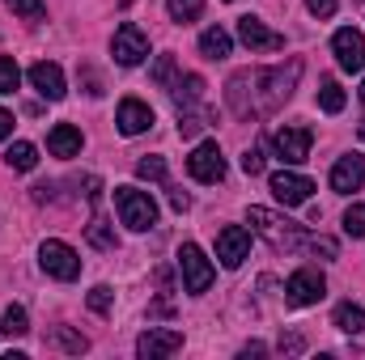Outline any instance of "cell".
<instances>
[{"label":"cell","mask_w":365,"mask_h":360,"mask_svg":"<svg viewBox=\"0 0 365 360\" xmlns=\"http://www.w3.org/2000/svg\"><path fill=\"white\" fill-rule=\"evenodd\" d=\"M302 81V60H289V64H276V68H255V73H234L225 97H230V110L238 119H264L276 115L293 90Z\"/></svg>","instance_id":"obj_1"},{"label":"cell","mask_w":365,"mask_h":360,"mask_svg":"<svg viewBox=\"0 0 365 360\" xmlns=\"http://www.w3.org/2000/svg\"><path fill=\"white\" fill-rule=\"evenodd\" d=\"M268 242H272V250H302L310 238H306V229L297 225V221H289V216H276V212H268V208H251V216H247Z\"/></svg>","instance_id":"obj_2"},{"label":"cell","mask_w":365,"mask_h":360,"mask_svg":"<svg viewBox=\"0 0 365 360\" xmlns=\"http://www.w3.org/2000/svg\"><path fill=\"white\" fill-rule=\"evenodd\" d=\"M115 212H119V221H123L132 233H145V229L158 225V203H153V195L140 191V186H115Z\"/></svg>","instance_id":"obj_3"},{"label":"cell","mask_w":365,"mask_h":360,"mask_svg":"<svg viewBox=\"0 0 365 360\" xmlns=\"http://www.w3.org/2000/svg\"><path fill=\"white\" fill-rule=\"evenodd\" d=\"M38 263H43V271L51 275V280H77L81 275V255L68 246V242H60V238H47L43 246H38Z\"/></svg>","instance_id":"obj_4"},{"label":"cell","mask_w":365,"mask_h":360,"mask_svg":"<svg viewBox=\"0 0 365 360\" xmlns=\"http://www.w3.org/2000/svg\"><path fill=\"white\" fill-rule=\"evenodd\" d=\"M179 271H182V288H187L191 297H200V292L212 288V263H208V255H204L195 242H182Z\"/></svg>","instance_id":"obj_5"},{"label":"cell","mask_w":365,"mask_h":360,"mask_svg":"<svg viewBox=\"0 0 365 360\" xmlns=\"http://www.w3.org/2000/svg\"><path fill=\"white\" fill-rule=\"evenodd\" d=\"M110 55H115V64L136 68V64L149 55V38H145V30L132 26V21H123V26L115 30V38H110Z\"/></svg>","instance_id":"obj_6"},{"label":"cell","mask_w":365,"mask_h":360,"mask_svg":"<svg viewBox=\"0 0 365 360\" xmlns=\"http://www.w3.org/2000/svg\"><path fill=\"white\" fill-rule=\"evenodd\" d=\"M310 144H314V132L310 127H276L272 132V149L280 153L284 166H302L310 157Z\"/></svg>","instance_id":"obj_7"},{"label":"cell","mask_w":365,"mask_h":360,"mask_svg":"<svg viewBox=\"0 0 365 360\" xmlns=\"http://www.w3.org/2000/svg\"><path fill=\"white\" fill-rule=\"evenodd\" d=\"M323 292H327V280H323V271H314V268L293 271L289 284H284L289 305H314V301H323Z\"/></svg>","instance_id":"obj_8"},{"label":"cell","mask_w":365,"mask_h":360,"mask_svg":"<svg viewBox=\"0 0 365 360\" xmlns=\"http://www.w3.org/2000/svg\"><path fill=\"white\" fill-rule=\"evenodd\" d=\"M187 174L195 182H221L225 179V157H221V149L208 140V144H195L191 149V157H187Z\"/></svg>","instance_id":"obj_9"},{"label":"cell","mask_w":365,"mask_h":360,"mask_svg":"<svg viewBox=\"0 0 365 360\" xmlns=\"http://www.w3.org/2000/svg\"><path fill=\"white\" fill-rule=\"evenodd\" d=\"M247 255H251V233L242 225H225L217 233V259H221V268H230V271L242 268Z\"/></svg>","instance_id":"obj_10"},{"label":"cell","mask_w":365,"mask_h":360,"mask_svg":"<svg viewBox=\"0 0 365 360\" xmlns=\"http://www.w3.org/2000/svg\"><path fill=\"white\" fill-rule=\"evenodd\" d=\"M331 51H336V64H340L344 73H361V68H365V34H361V30H353V26L336 30Z\"/></svg>","instance_id":"obj_11"},{"label":"cell","mask_w":365,"mask_h":360,"mask_svg":"<svg viewBox=\"0 0 365 360\" xmlns=\"http://www.w3.org/2000/svg\"><path fill=\"white\" fill-rule=\"evenodd\" d=\"M268 186H272V195L284 203V208L306 203V199H310V191H314V182L306 179V174H293V170H276L272 179H268Z\"/></svg>","instance_id":"obj_12"},{"label":"cell","mask_w":365,"mask_h":360,"mask_svg":"<svg viewBox=\"0 0 365 360\" xmlns=\"http://www.w3.org/2000/svg\"><path fill=\"white\" fill-rule=\"evenodd\" d=\"M182 352V335L179 331H162V327H149L140 339H136V356L140 360H162Z\"/></svg>","instance_id":"obj_13"},{"label":"cell","mask_w":365,"mask_h":360,"mask_svg":"<svg viewBox=\"0 0 365 360\" xmlns=\"http://www.w3.org/2000/svg\"><path fill=\"white\" fill-rule=\"evenodd\" d=\"M361 186H365V157L361 153H344V157L336 162V170H331V191L353 195V191H361Z\"/></svg>","instance_id":"obj_14"},{"label":"cell","mask_w":365,"mask_h":360,"mask_svg":"<svg viewBox=\"0 0 365 360\" xmlns=\"http://www.w3.org/2000/svg\"><path fill=\"white\" fill-rule=\"evenodd\" d=\"M238 38H242L251 51H280V47H284V34L268 30L259 17H238Z\"/></svg>","instance_id":"obj_15"},{"label":"cell","mask_w":365,"mask_h":360,"mask_svg":"<svg viewBox=\"0 0 365 360\" xmlns=\"http://www.w3.org/2000/svg\"><path fill=\"white\" fill-rule=\"evenodd\" d=\"M115 123H119V132H123V136H140V132H149V127H153V110H149V102H140V97H123V102H119Z\"/></svg>","instance_id":"obj_16"},{"label":"cell","mask_w":365,"mask_h":360,"mask_svg":"<svg viewBox=\"0 0 365 360\" xmlns=\"http://www.w3.org/2000/svg\"><path fill=\"white\" fill-rule=\"evenodd\" d=\"M30 85L43 93L47 102H60L68 85H64V73H60V64H51V60H38L34 68H30Z\"/></svg>","instance_id":"obj_17"},{"label":"cell","mask_w":365,"mask_h":360,"mask_svg":"<svg viewBox=\"0 0 365 360\" xmlns=\"http://www.w3.org/2000/svg\"><path fill=\"white\" fill-rule=\"evenodd\" d=\"M47 153H51V157H64V162L77 157V153H81V132H77L73 123H56V127L47 132Z\"/></svg>","instance_id":"obj_18"},{"label":"cell","mask_w":365,"mask_h":360,"mask_svg":"<svg viewBox=\"0 0 365 360\" xmlns=\"http://www.w3.org/2000/svg\"><path fill=\"white\" fill-rule=\"evenodd\" d=\"M230 51H234V38H230V30H221V26H208V30L200 34V55H204V60H230Z\"/></svg>","instance_id":"obj_19"},{"label":"cell","mask_w":365,"mask_h":360,"mask_svg":"<svg viewBox=\"0 0 365 360\" xmlns=\"http://www.w3.org/2000/svg\"><path fill=\"white\" fill-rule=\"evenodd\" d=\"M170 97L179 102V110H191V106H200V97H204V81H200L195 73H187V77H179V81H175Z\"/></svg>","instance_id":"obj_20"},{"label":"cell","mask_w":365,"mask_h":360,"mask_svg":"<svg viewBox=\"0 0 365 360\" xmlns=\"http://www.w3.org/2000/svg\"><path fill=\"white\" fill-rule=\"evenodd\" d=\"M331 322H336V331H344V335H361L365 331V309L361 305H353V301H340Z\"/></svg>","instance_id":"obj_21"},{"label":"cell","mask_w":365,"mask_h":360,"mask_svg":"<svg viewBox=\"0 0 365 360\" xmlns=\"http://www.w3.org/2000/svg\"><path fill=\"white\" fill-rule=\"evenodd\" d=\"M4 166H9V170H34V166H38V149L26 144V140H17V144L4 149Z\"/></svg>","instance_id":"obj_22"},{"label":"cell","mask_w":365,"mask_h":360,"mask_svg":"<svg viewBox=\"0 0 365 360\" xmlns=\"http://www.w3.org/2000/svg\"><path fill=\"white\" fill-rule=\"evenodd\" d=\"M0 331L21 339V335L30 331V318H26V309H21V305H9V309H4V318H0Z\"/></svg>","instance_id":"obj_23"},{"label":"cell","mask_w":365,"mask_h":360,"mask_svg":"<svg viewBox=\"0 0 365 360\" xmlns=\"http://www.w3.org/2000/svg\"><path fill=\"white\" fill-rule=\"evenodd\" d=\"M319 106H323L327 115H340V110H344V90H340V81H323V85H319Z\"/></svg>","instance_id":"obj_24"},{"label":"cell","mask_w":365,"mask_h":360,"mask_svg":"<svg viewBox=\"0 0 365 360\" xmlns=\"http://www.w3.org/2000/svg\"><path fill=\"white\" fill-rule=\"evenodd\" d=\"M166 9H170V17L179 26H187V21H195L204 13V0H166Z\"/></svg>","instance_id":"obj_25"},{"label":"cell","mask_w":365,"mask_h":360,"mask_svg":"<svg viewBox=\"0 0 365 360\" xmlns=\"http://www.w3.org/2000/svg\"><path fill=\"white\" fill-rule=\"evenodd\" d=\"M51 339H56V344H60L64 352H73V356H81V352H90V339H86V335H73L68 327H56V335H51Z\"/></svg>","instance_id":"obj_26"},{"label":"cell","mask_w":365,"mask_h":360,"mask_svg":"<svg viewBox=\"0 0 365 360\" xmlns=\"http://www.w3.org/2000/svg\"><path fill=\"white\" fill-rule=\"evenodd\" d=\"M4 4H9L21 21H43V17H47V4H43V0H4Z\"/></svg>","instance_id":"obj_27"},{"label":"cell","mask_w":365,"mask_h":360,"mask_svg":"<svg viewBox=\"0 0 365 360\" xmlns=\"http://www.w3.org/2000/svg\"><path fill=\"white\" fill-rule=\"evenodd\" d=\"M21 85V68L13 64V55H0V93H13Z\"/></svg>","instance_id":"obj_28"},{"label":"cell","mask_w":365,"mask_h":360,"mask_svg":"<svg viewBox=\"0 0 365 360\" xmlns=\"http://www.w3.org/2000/svg\"><path fill=\"white\" fill-rule=\"evenodd\" d=\"M136 179L166 182V162H162V157H140V162H136Z\"/></svg>","instance_id":"obj_29"},{"label":"cell","mask_w":365,"mask_h":360,"mask_svg":"<svg viewBox=\"0 0 365 360\" xmlns=\"http://www.w3.org/2000/svg\"><path fill=\"white\" fill-rule=\"evenodd\" d=\"M344 233L349 238H365V203H353L344 212Z\"/></svg>","instance_id":"obj_30"},{"label":"cell","mask_w":365,"mask_h":360,"mask_svg":"<svg viewBox=\"0 0 365 360\" xmlns=\"http://www.w3.org/2000/svg\"><path fill=\"white\" fill-rule=\"evenodd\" d=\"M86 233H90V242L98 246V250H115V233L106 229V221H98V216H93V225L86 229Z\"/></svg>","instance_id":"obj_31"},{"label":"cell","mask_w":365,"mask_h":360,"mask_svg":"<svg viewBox=\"0 0 365 360\" xmlns=\"http://www.w3.org/2000/svg\"><path fill=\"white\" fill-rule=\"evenodd\" d=\"M110 301H115V292H110L106 284H93L90 288V309L93 314H110Z\"/></svg>","instance_id":"obj_32"},{"label":"cell","mask_w":365,"mask_h":360,"mask_svg":"<svg viewBox=\"0 0 365 360\" xmlns=\"http://www.w3.org/2000/svg\"><path fill=\"white\" fill-rule=\"evenodd\" d=\"M153 81H158L162 90H175V81H179V77H175V60H170V55H162V60H158V68H153Z\"/></svg>","instance_id":"obj_33"},{"label":"cell","mask_w":365,"mask_h":360,"mask_svg":"<svg viewBox=\"0 0 365 360\" xmlns=\"http://www.w3.org/2000/svg\"><path fill=\"white\" fill-rule=\"evenodd\" d=\"M242 170H247L251 179L264 174V153H259V149H247V153H242Z\"/></svg>","instance_id":"obj_34"},{"label":"cell","mask_w":365,"mask_h":360,"mask_svg":"<svg viewBox=\"0 0 365 360\" xmlns=\"http://www.w3.org/2000/svg\"><path fill=\"white\" fill-rule=\"evenodd\" d=\"M306 250H314V255H323V259H336V242H331V238H310Z\"/></svg>","instance_id":"obj_35"},{"label":"cell","mask_w":365,"mask_h":360,"mask_svg":"<svg viewBox=\"0 0 365 360\" xmlns=\"http://www.w3.org/2000/svg\"><path fill=\"white\" fill-rule=\"evenodd\" d=\"M306 9H310L319 21H323V17H331V13L340 9V0H306Z\"/></svg>","instance_id":"obj_36"},{"label":"cell","mask_w":365,"mask_h":360,"mask_svg":"<svg viewBox=\"0 0 365 360\" xmlns=\"http://www.w3.org/2000/svg\"><path fill=\"white\" fill-rule=\"evenodd\" d=\"M200 127H204V123H200V115H182V123H179V136H187V140H191V136H195Z\"/></svg>","instance_id":"obj_37"},{"label":"cell","mask_w":365,"mask_h":360,"mask_svg":"<svg viewBox=\"0 0 365 360\" xmlns=\"http://www.w3.org/2000/svg\"><path fill=\"white\" fill-rule=\"evenodd\" d=\"M170 208H175V212H187V208H191V195L179 191V186H170Z\"/></svg>","instance_id":"obj_38"},{"label":"cell","mask_w":365,"mask_h":360,"mask_svg":"<svg viewBox=\"0 0 365 360\" xmlns=\"http://www.w3.org/2000/svg\"><path fill=\"white\" fill-rule=\"evenodd\" d=\"M302 335H280V352H302Z\"/></svg>","instance_id":"obj_39"},{"label":"cell","mask_w":365,"mask_h":360,"mask_svg":"<svg viewBox=\"0 0 365 360\" xmlns=\"http://www.w3.org/2000/svg\"><path fill=\"white\" fill-rule=\"evenodd\" d=\"M9 136H13V115L0 106V140H9Z\"/></svg>","instance_id":"obj_40"},{"label":"cell","mask_w":365,"mask_h":360,"mask_svg":"<svg viewBox=\"0 0 365 360\" xmlns=\"http://www.w3.org/2000/svg\"><path fill=\"white\" fill-rule=\"evenodd\" d=\"M264 352H268L264 344H247V348H242V356H264Z\"/></svg>","instance_id":"obj_41"},{"label":"cell","mask_w":365,"mask_h":360,"mask_svg":"<svg viewBox=\"0 0 365 360\" xmlns=\"http://www.w3.org/2000/svg\"><path fill=\"white\" fill-rule=\"evenodd\" d=\"M361 140H365V123H361Z\"/></svg>","instance_id":"obj_42"},{"label":"cell","mask_w":365,"mask_h":360,"mask_svg":"<svg viewBox=\"0 0 365 360\" xmlns=\"http://www.w3.org/2000/svg\"><path fill=\"white\" fill-rule=\"evenodd\" d=\"M361 102H365V85H361Z\"/></svg>","instance_id":"obj_43"}]
</instances>
